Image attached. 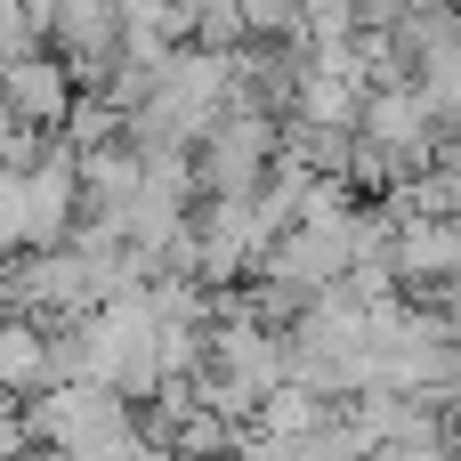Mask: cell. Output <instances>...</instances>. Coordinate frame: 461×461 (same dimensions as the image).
Returning a JSON list of instances; mask_svg holds the SVG:
<instances>
[{
    "instance_id": "obj_1",
    "label": "cell",
    "mask_w": 461,
    "mask_h": 461,
    "mask_svg": "<svg viewBox=\"0 0 461 461\" xmlns=\"http://www.w3.org/2000/svg\"><path fill=\"white\" fill-rule=\"evenodd\" d=\"M0 105L8 113H65V65L57 57H16V65H0Z\"/></svg>"
}]
</instances>
